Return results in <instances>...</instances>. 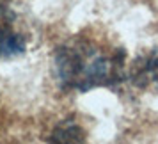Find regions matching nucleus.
Returning a JSON list of instances; mask_svg holds the SVG:
<instances>
[{"mask_svg": "<svg viewBox=\"0 0 158 144\" xmlns=\"http://www.w3.org/2000/svg\"><path fill=\"white\" fill-rule=\"evenodd\" d=\"M124 50L108 55L91 41L77 39L60 46L55 53V73L59 84L68 91L85 93L93 87L112 86L121 78Z\"/></svg>", "mask_w": 158, "mask_h": 144, "instance_id": "obj_1", "label": "nucleus"}, {"mask_svg": "<svg viewBox=\"0 0 158 144\" xmlns=\"http://www.w3.org/2000/svg\"><path fill=\"white\" fill-rule=\"evenodd\" d=\"M18 18L13 9L0 4V59L22 55L27 48V39L16 29Z\"/></svg>", "mask_w": 158, "mask_h": 144, "instance_id": "obj_2", "label": "nucleus"}, {"mask_svg": "<svg viewBox=\"0 0 158 144\" xmlns=\"http://www.w3.org/2000/svg\"><path fill=\"white\" fill-rule=\"evenodd\" d=\"M82 139H84V132L75 123H64V125H60L52 133V137H48L50 142H78Z\"/></svg>", "mask_w": 158, "mask_h": 144, "instance_id": "obj_3", "label": "nucleus"}, {"mask_svg": "<svg viewBox=\"0 0 158 144\" xmlns=\"http://www.w3.org/2000/svg\"><path fill=\"white\" fill-rule=\"evenodd\" d=\"M139 68V71L137 75L139 77H149L156 82L158 86V53H153V55H148L146 61H144V64L137 66Z\"/></svg>", "mask_w": 158, "mask_h": 144, "instance_id": "obj_4", "label": "nucleus"}]
</instances>
